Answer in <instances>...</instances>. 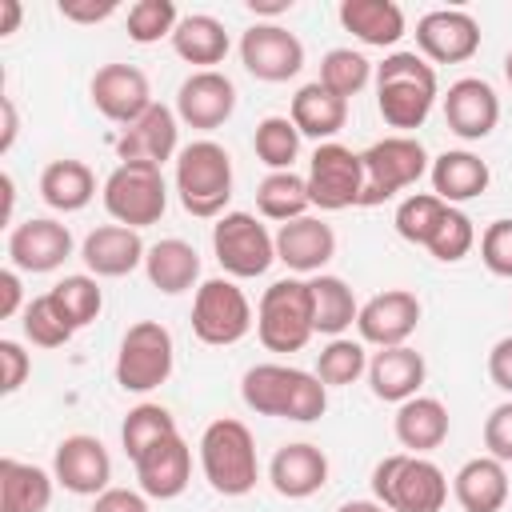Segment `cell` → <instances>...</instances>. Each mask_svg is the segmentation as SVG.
Masks as SVG:
<instances>
[{
  "label": "cell",
  "mask_w": 512,
  "mask_h": 512,
  "mask_svg": "<svg viewBox=\"0 0 512 512\" xmlns=\"http://www.w3.org/2000/svg\"><path fill=\"white\" fill-rule=\"evenodd\" d=\"M240 396L252 412L296 424H312L328 408V388L320 384V376L288 364H252L240 380Z\"/></svg>",
  "instance_id": "obj_1"
},
{
  "label": "cell",
  "mask_w": 512,
  "mask_h": 512,
  "mask_svg": "<svg viewBox=\"0 0 512 512\" xmlns=\"http://www.w3.org/2000/svg\"><path fill=\"white\" fill-rule=\"evenodd\" d=\"M436 104V68L416 52H392L376 64V108L388 128L408 136L428 120Z\"/></svg>",
  "instance_id": "obj_2"
},
{
  "label": "cell",
  "mask_w": 512,
  "mask_h": 512,
  "mask_svg": "<svg viewBox=\"0 0 512 512\" xmlns=\"http://www.w3.org/2000/svg\"><path fill=\"white\" fill-rule=\"evenodd\" d=\"M176 196L188 216L220 220L232 200V156L216 140H192L176 156Z\"/></svg>",
  "instance_id": "obj_3"
},
{
  "label": "cell",
  "mask_w": 512,
  "mask_h": 512,
  "mask_svg": "<svg viewBox=\"0 0 512 512\" xmlns=\"http://www.w3.org/2000/svg\"><path fill=\"white\" fill-rule=\"evenodd\" d=\"M200 468L204 480L220 492V496H244L256 488L260 464H256V440L248 432V424L220 416L204 428L200 436Z\"/></svg>",
  "instance_id": "obj_4"
},
{
  "label": "cell",
  "mask_w": 512,
  "mask_h": 512,
  "mask_svg": "<svg viewBox=\"0 0 512 512\" xmlns=\"http://www.w3.org/2000/svg\"><path fill=\"white\" fill-rule=\"evenodd\" d=\"M372 496L388 512H440L448 500V480L432 460L392 452L372 468Z\"/></svg>",
  "instance_id": "obj_5"
},
{
  "label": "cell",
  "mask_w": 512,
  "mask_h": 512,
  "mask_svg": "<svg viewBox=\"0 0 512 512\" xmlns=\"http://www.w3.org/2000/svg\"><path fill=\"white\" fill-rule=\"evenodd\" d=\"M256 336L268 352H300L316 336L308 280L288 276L264 288L260 308H256Z\"/></svg>",
  "instance_id": "obj_6"
},
{
  "label": "cell",
  "mask_w": 512,
  "mask_h": 512,
  "mask_svg": "<svg viewBox=\"0 0 512 512\" xmlns=\"http://www.w3.org/2000/svg\"><path fill=\"white\" fill-rule=\"evenodd\" d=\"M364 160V192H360V208H376L384 200H392L396 192L412 188L432 164L428 152L416 136H384L376 144H368L360 152Z\"/></svg>",
  "instance_id": "obj_7"
},
{
  "label": "cell",
  "mask_w": 512,
  "mask_h": 512,
  "mask_svg": "<svg viewBox=\"0 0 512 512\" xmlns=\"http://www.w3.org/2000/svg\"><path fill=\"white\" fill-rule=\"evenodd\" d=\"M104 208L124 228H148L168 208V184L156 164H116L104 180Z\"/></svg>",
  "instance_id": "obj_8"
},
{
  "label": "cell",
  "mask_w": 512,
  "mask_h": 512,
  "mask_svg": "<svg viewBox=\"0 0 512 512\" xmlns=\"http://www.w3.org/2000/svg\"><path fill=\"white\" fill-rule=\"evenodd\" d=\"M172 332L160 320H136L116 352V384L124 392H152L172 376Z\"/></svg>",
  "instance_id": "obj_9"
},
{
  "label": "cell",
  "mask_w": 512,
  "mask_h": 512,
  "mask_svg": "<svg viewBox=\"0 0 512 512\" xmlns=\"http://www.w3.org/2000/svg\"><path fill=\"white\" fill-rule=\"evenodd\" d=\"M212 252L232 280L264 276L276 260V236L252 212H224L212 224Z\"/></svg>",
  "instance_id": "obj_10"
},
{
  "label": "cell",
  "mask_w": 512,
  "mask_h": 512,
  "mask_svg": "<svg viewBox=\"0 0 512 512\" xmlns=\"http://www.w3.org/2000/svg\"><path fill=\"white\" fill-rule=\"evenodd\" d=\"M252 328V304L248 296L236 288V280H204L196 288V300H192V332L200 344H212V348H228L236 340H244Z\"/></svg>",
  "instance_id": "obj_11"
},
{
  "label": "cell",
  "mask_w": 512,
  "mask_h": 512,
  "mask_svg": "<svg viewBox=\"0 0 512 512\" xmlns=\"http://www.w3.org/2000/svg\"><path fill=\"white\" fill-rule=\"evenodd\" d=\"M304 180H308V196L316 208H324V212L356 208L360 192H364V160L348 144L328 140V144H316Z\"/></svg>",
  "instance_id": "obj_12"
},
{
  "label": "cell",
  "mask_w": 512,
  "mask_h": 512,
  "mask_svg": "<svg viewBox=\"0 0 512 512\" xmlns=\"http://www.w3.org/2000/svg\"><path fill=\"white\" fill-rule=\"evenodd\" d=\"M240 64L268 84L292 80L304 68V44L296 32L280 28V24H252L240 36Z\"/></svg>",
  "instance_id": "obj_13"
},
{
  "label": "cell",
  "mask_w": 512,
  "mask_h": 512,
  "mask_svg": "<svg viewBox=\"0 0 512 512\" xmlns=\"http://www.w3.org/2000/svg\"><path fill=\"white\" fill-rule=\"evenodd\" d=\"M52 476L72 496H100V492H108V480H112V456L96 436L76 432L56 444Z\"/></svg>",
  "instance_id": "obj_14"
},
{
  "label": "cell",
  "mask_w": 512,
  "mask_h": 512,
  "mask_svg": "<svg viewBox=\"0 0 512 512\" xmlns=\"http://www.w3.org/2000/svg\"><path fill=\"white\" fill-rule=\"evenodd\" d=\"M416 48L436 64H464L480 48V24L460 8H436L416 20Z\"/></svg>",
  "instance_id": "obj_15"
},
{
  "label": "cell",
  "mask_w": 512,
  "mask_h": 512,
  "mask_svg": "<svg viewBox=\"0 0 512 512\" xmlns=\"http://www.w3.org/2000/svg\"><path fill=\"white\" fill-rule=\"evenodd\" d=\"M72 256V232L52 216H32L8 232V260L16 272H56Z\"/></svg>",
  "instance_id": "obj_16"
},
{
  "label": "cell",
  "mask_w": 512,
  "mask_h": 512,
  "mask_svg": "<svg viewBox=\"0 0 512 512\" xmlns=\"http://www.w3.org/2000/svg\"><path fill=\"white\" fill-rule=\"evenodd\" d=\"M420 324V300L416 292L408 288H388V292H376L372 300L360 304V316H356V328H360V340L364 344H376V348H396L404 344Z\"/></svg>",
  "instance_id": "obj_17"
},
{
  "label": "cell",
  "mask_w": 512,
  "mask_h": 512,
  "mask_svg": "<svg viewBox=\"0 0 512 512\" xmlns=\"http://www.w3.org/2000/svg\"><path fill=\"white\" fill-rule=\"evenodd\" d=\"M92 104L100 116L116 120V124H132L140 120L156 100H152V88H148V76L136 68V64H104L96 68L92 76Z\"/></svg>",
  "instance_id": "obj_18"
},
{
  "label": "cell",
  "mask_w": 512,
  "mask_h": 512,
  "mask_svg": "<svg viewBox=\"0 0 512 512\" xmlns=\"http://www.w3.org/2000/svg\"><path fill=\"white\" fill-rule=\"evenodd\" d=\"M236 112V84L216 72V68H204V72H192L180 88H176V116L188 124V128H220L228 116Z\"/></svg>",
  "instance_id": "obj_19"
},
{
  "label": "cell",
  "mask_w": 512,
  "mask_h": 512,
  "mask_svg": "<svg viewBox=\"0 0 512 512\" xmlns=\"http://www.w3.org/2000/svg\"><path fill=\"white\" fill-rule=\"evenodd\" d=\"M500 120V96L492 92L488 80L480 76H464L456 84H448L444 92V124L460 136V140H484Z\"/></svg>",
  "instance_id": "obj_20"
},
{
  "label": "cell",
  "mask_w": 512,
  "mask_h": 512,
  "mask_svg": "<svg viewBox=\"0 0 512 512\" xmlns=\"http://www.w3.org/2000/svg\"><path fill=\"white\" fill-rule=\"evenodd\" d=\"M176 112L168 104H152L140 120H132L120 136H116V156L120 164H164L176 152Z\"/></svg>",
  "instance_id": "obj_21"
},
{
  "label": "cell",
  "mask_w": 512,
  "mask_h": 512,
  "mask_svg": "<svg viewBox=\"0 0 512 512\" xmlns=\"http://www.w3.org/2000/svg\"><path fill=\"white\" fill-rule=\"evenodd\" d=\"M132 464H136V480H140V492L144 496H152V500H176L188 488V476H192V448L176 432V436L152 444Z\"/></svg>",
  "instance_id": "obj_22"
},
{
  "label": "cell",
  "mask_w": 512,
  "mask_h": 512,
  "mask_svg": "<svg viewBox=\"0 0 512 512\" xmlns=\"http://www.w3.org/2000/svg\"><path fill=\"white\" fill-rule=\"evenodd\" d=\"M144 256H148V248H144L140 232L124 228V224H100L80 244V260L88 264V272L108 276V280L128 276L136 264H144Z\"/></svg>",
  "instance_id": "obj_23"
},
{
  "label": "cell",
  "mask_w": 512,
  "mask_h": 512,
  "mask_svg": "<svg viewBox=\"0 0 512 512\" xmlns=\"http://www.w3.org/2000/svg\"><path fill=\"white\" fill-rule=\"evenodd\" d=\"M336 256V232L320 216H300L280 224L276 232V260L288 264L292 272H316Z\"/></svg>",
  "instance_id": "obj_24"
},
{
  "label": "cell",
  "mask_w": 512,
  "mask_h": 512,
  "mask_svg": "<svg viewBox=\"0 0 512 512\" xmlns=\"http://www.w3.org/2000/svg\"><path fill=\"white\" fill-rule=\"evenodd\" d=\"M424 376H428L424 356H420L416 348H408V344L380 348V352H372V360H368L372 396H376V400H388V404H404V400L420 396Z\"/></svg>",
  "instance_id": "obj_25"
},
{
  "label": "cell",
  "mask_w": 512,
  "mask_h": 512,
  "mask_svg": "<svg viewBox=\"0 0 512 512\" xmlns=\"http://www.w3.org/2000/svg\"><path fill=\"white\" fill-rule=\"evenodd\" d=\"M268 480H272V488L280 496L304 500V496H312V492L324 488V480H328V456L316 444H308V440L284 444V448H276V456L268 464Z\"/></svg>",
  "instance_id": "obj_26"
},
{
  "label": "cell",
  "mask_w": 512,
  "mask_h": 512,
  "mask_svg": "<svg viewBox=\"0 0 512 512\" xmlns=\"http://www.w3.org/2000/svg\"><path fill=\"white\" fill-rule=\"evenodd\" d=\"M452 496L464 512H500L508 504V472L496 456H476L452 476Z\"/></svg>",
  "instance_id": "obj_27"
},
{
  "label": "cell",
  "mask_w": 512,
  "mask_h": 512,
  "mask_svg": "<svg viewBox=\"0 0 512 512\" xmlns=\"http://www.w3.org/2000/svg\"><path fill=\"white\" fill-rule=\"evenodd\" d=\"M428 176H432V192H436L444 204L476 200V196L488 188V180H492L488 164H484L476 152H464V148L440 152V156L432 160Z\"/></svg>",
  "instance_id": "obj_28"
},
{
  "label": "cell",
  "mask_w": 512,
  "mask_h": 512,
  "mask_svg": "<svg viewBox=\"0 0 512 512\" xmlns=\"http://www.w3.org/2000/svg\"><path fill=\"white\" fill-rule=\"evenodd\" d=\"M392 428L400 448H408L412 456H424L448 440V408L436 396H412L396 408Z\"/></svg>",
  "instance_id": "obj_29"
},
{
  "label": "cell",
  "mask_w": 512,
  "mask_h": 512,
  "mask_svg": "<svg viewBox=\"0 0 512 512\" xmlns=\"http://www.w3.org/2000/svg\"><path fill=\"white\" fill-rule=\"evenodd\" d=\"M340 24L368 48H392L404 36V8L392 0H340Z\"/></svg>",
  "instance_id": "obj_30"
},
{
  "label": "cell",
  "mask_w": 512,
  "mask_h": 512,
  "mask_svg": "<svg viewBox=\"0 0 512 512\" xmlns=\"http://www.w3.org/2000/svg\"><path fill=\"white\" fill-rule=\"evenodd\" d=\"M348 120V100L328 92L320 80L304 84L296 96H292V124L300 136H312L320 144H328Z\"/></svg>",
  "instance_id": "obj_31"
},
{
  "label": "cell",
  "mask_w": 512,
  "mask_h": 512,
  "mask_svg": "<svg viewBox=\"0 0 512 512\" xmlns=\"http://www.w3.org/2000/svg\"><path fill=\"white\" fill-rule=\"evenodd\" d=\"M144 272H148L152 288H160L164 296H180L200 280V256H196V248L188 240L168 236V240H156L148 248Z\"/></svg>",
  "instance_id": "obj_32"
},
{
  "label": "cell",
  "mask_w": 512,
  "mask_h": 512,
  "mask_svg": "<svg viewBox=\"0 0 512 512\" xmlns=\"http://www.w3.org/2000/svg\"><path fill=\"white\" fill-rule=\"evenodd\" d=\"M52 480L44 468L16 456L0 460V512H44L52 504Z\"/></svg>",
  "instance_id": "obj_33"
},
{
  "label": "cell",
  "mask_w": 512,
  "mask_h": 512,
  "mask_svg": "<svg viewBox=\"0 0 512 512\" xmlns=\"http://www.w3.org/2000/svg\"><path fill=\"white\" fill-rule=\"evenodd\" d=\"M96 196V176L84 160H52L40 172V200L56 212H80Z\"/></svg>",
  "instance_id": "obj_34"
},
{
  "label": "cell",
  "mask_w": 512,
  "mask_h": 512,
  "mask_svg": "<svg viewBox=\"0 0 512 512\" xmlns=\"http://www.w3.org/2000/svg\"><path fill=\"white\" fill-rule=\"evenodd\" d=\"M172 48H176L180 60L200 64V72H204V68H212V64H220V60L228 56V32H224V24H220L216 16L192 12V16H184V20L176 24Z\"/></svg>",
  "instance_id": "obj_35"
},
{
  "label": "cell",
  "mask_w": 512,
  "mask_h": 512,
  "mask_svg": "<svg viewBox=\"0 0 512 512\" xmlns=\"http://www.w3.org/2000/svg\"><path fill=\"white\" fill-rule=\"evenodd\" d=\"M308 288H312V320H316V332H324V336L336 340L344 328L356 324L360 304H356L352 288H348L340 276L320 272V276L308 280Z\"/></svg>",
  "instance_id": "obj_36"
},
{
  "label": "cell",
  "mask_w": 512,
  "mask_h": 512,
  "mask_svg": "<svg viewBox=\"0 0 512 512\" xmlns=\"http://www.w3.org/2000/svg\"><path fill=\"white\" fill-rule=\"evenodd\" d=\"M308 204H312L308 180L296 176V172H268V176L260 180V188H256V208H260V216L280 220V224L300 220V216L308 212Z\"/></svg>",
  "instance_id": "obj_37"
},
{
  "label": "cell",
  "mask_w": 512,
  "mask_h": 512,
  "mask_svg": "<svg viewBox=\"0 0 512 512\" xmlns=\"http://www.w3.org/2000/svg\"><path fill=\"white\" fill-rule=\"evenodd\" d=\"M168 436H176V420H172V412L164 404H152V400L136 404L124 416V428H120V444H124L128 460H140L152 444H160Z\"/></svg>",
  "instance_id": "obj_38"
},
{
  "label": "cell",
  "mask_w": 512,
  "mask_h": 512,
  "mask_svg": "<svg viewBox=\"0 0 512 512\" xmlns=\"http://www.w3.org/2000/svg\"><path fill=\"white\" fill-rule=\"evenodd\" d=\"M48 296H52L56 312H60V316H64L72 328L92 324V320L100 316V308H104V292H100L96 276H84V272L56 280V284L48 288Z\"/></svg>",
  "instance_id": "obj_39"
},
{
  "label": "cell",
  "mask_w": 512,
  "mask_h": 512,
  "mask_svg": "<svg viewBox=\"0 0 512 512\" xmlns=\"http://www.w3.org/2000/svg\"><path fill=\"white\" fill-rule=\"evenodd\" d=\"M448 208H452V204H444L436 192H412V196L400 200L392 224H396V232H400L408 244L428 248V240H432V232L440 228V220L448 216Z\"/></svg>",
  "instance_id": "obj_40"
},
{
  "label": "cell",
  "mask_w": 512,
  "mask_h": 512,
  "mask_svg": "<svg viewBox=\"0 0 512 512\" xmlns=\"http://www.w3.org/2000/svg\"><path fill=\"white\" fill-rule=\"evenodd\" d=\"M252 148H256V156H260L272 172H292V160H296V152H300V132H296L292 116H264V120L256 124Z\"/></svg>",
  "instance_id": "obj_41"
},
{
  "label": "cell",
  "mask_w": 512,
  "mask_h": 512,
  "mask_svg": "<svg viewBox=\"0 0 512 512\" xmlns=\"http://www.w3.org/2000/svg\"><path fill=\"white\" fill-rule=\"evenodd\" d=\"M368 372V352L360 340H328V348H320L316 356V376L324 388H344V384H356L360 376Z\"/></svg>",
  "instance_id": "obj_42"
},
{
  "label": "cell",
  "mask_w": 512,
  "mask_h": 512,
  "mask_svg": "<svg viewBox=\"0 0 512 512\" xmlns=\"http://www.w3.org/2000/svg\"><path fill=\"white\" fill-rule=\"evenodd\" d=\"M372 80V64L360 56V52H352V48H332L324 60H320V84L328 88V92H336V96H356L364 84Z\"/></svg>",
  "instance_id": "obj_43"
},
{
  "label": "cell",
  "mask_w": 512,
  "mask_h": 512,
  "mask_svg": "<svg viewBox=\"0 0 512 512\" xmlns=\"http://www.w3.org/2000/svg\"><path fill=\"white\" fill-rule=\"evenodd\" d=\"M20 324H24V336H28L32 344H40V348H60V344H68L72 332H76V328L56 312V304H52L48 292L24 304V320H20Z\"/></svg>",
  "instance_id": "obj_44"
},
{
  "label": "cell",
  "mask_w": 512,
  "mask_h": 512,
  "mask_svg": "<svg viewBox=\"0 0 512 512\" xmlns=\"http://www.w3.org/2000/svg\"><path fill=\"white\" fill-rule=\"evenodd\" d=\"M180 24L172 0H136L128 8V36L136 44H156L160 36H172Z\"/></svg>",
  "instance_id": "obj_45"
},
{
  "label": "cell",
  "mask_w": 512,
  "mask_h": 512,
  "mask_svg": "<svg viewBox=\"0 0 512 512\" xmlns=\"http://www.w3.org/2000/svg\"><path fill=\"white\" fill-rule=\"evenodd\" d=\"M472 244H476L472 220H468L460 208H448V216L440 220V228H436L432 240H428V252H432L436 260H444V264H456V260H464V256L472 252Z\"/></svg>",
  "instance_id": "obj_46"
},
{
  "label": "cell",
  "mask_w": 512,
  "mask_h": 512,
  "mask_svg": "<svg viewBox=\"0 0 512 512\" xmlns=\"http://www.w3.org/2000/svg\"><path fill=\"white\" fill-rule=\"evenodd\" d=\"M480 260L492 276H508L512 280V216L492 220L480 236Z\"/></svg>",
  "instance_id": "obj_47"
},
{
  "label": "cell",
  "mask_w": 512,
  "mask_h": 512,
  "mask_svg": "<svg viewBox=\"0 0 512 512\" xmlns=\"http://www.w3.org/2000/svg\"><path fill=\"white\" fill-rule=\"evenodd\" d=\"M484 448L500 464H512V400H504V404H496L488 412V420H484Z\"/></svg>",
  "instance_id": "obj_48"
},
{
  "label": "cell",
  "mask_w": 512,
  "mask_h": 512,
  "mask_svg": "<svg viewBox=\"0 0 512 512\" xmlns=\"http://www.w3.org/2000/svg\"><path fill=\"white\" fill-rule=\"evenodd\" d=\"M0 364H4V380H0V392H4V396L20 392V384H24V380H28V372H32V360H28V352H24L16 340H0Z\"/></svg>",
  "instance_id": "obj_49"
},
{
  "label": "cell",
  "mask_w": 512,
  "mask_h": 512,
  "mask_svg": "<svg viewBox=\"0 0 512 512\" xmlns=\"http://www.w3.org/2000/svg\"><path fill=\"white\" fill-rule=\"evenodd\" d=\"M120 4L116 0H60V16L76 20V24H100L108 16H116Z\"/></svg>",
  "instance_id": "obj_50"
},
{
  "label": "cell",
  "mask_w": 512,
  "mask_h": 512,
  "mask_svg": "<svg viewBox=\"0 0 512 512\" xmlns=\"http://www.w3.org/2000/svg\"><path fill=\"white\" fill-rule=\"evenodd\" d=\"M92 512H148V500L132 488H108L92 500Z\"/></svg>",
  "instance_id": "obj_51"
},
{
  "label": "cell",
  "mask_w": 512,
  "mask_h": 512,
  "mask_svg": "<svg viewBox=\"0 0 512 512\" xmlns=\"http://www.w3.org/2000/svg\"><path fill=\"white\" fill-rule=\"evenodd\" d=\"M488 376H492V384L500 392L512 396V336H504V340L492 344V352H488Z\"/></svg>",
  "instance_id": "obj_52"
},
{
  "label": "cell",
  "mask_w": 512,
  "mask_h": 512,
  "mask_svg": "<svg viewBox=\"0 0 512 512\" xmlns=\"http://www.w3.org/2000/svg\"><path fill=\"white\" fill-rule=\"evenodd\" d=\"M16 312H20V276H16V268H4L0 272V316L8 320Z\"/></svg>",
  "instance_id": "obj_53"
},
{
  "label": "cell",
  "mask_w": 512,
  "mask_h": 512,
  "mask_svg": "<svg viewBox=\"0 0 512 512\" xmlns=\"http://www.w3.org/2000/svg\"><path fill=\"white\" fill-rule=\"evenodd\" d=\"M0 108H4V136H0V152H8L12 144H16V132H20V120H16V104L4 96L0 100Z\"/></svg>",
  "instance_id": "obj_54"
},
{
  "label": "cell",
  "mask_w": 512,
  "mask_h": 512,
  "mask_svg": "<svg viewBox=\"0 0 512 512\" xmlns=\"http://www.w3.org/2000/svg\"><path fill=\"white\" fill-rule=\"evenodd\" d=\"M20 24V0H0V36H12Z\"/></svg>",
  "instance_id": "obj_55"
},
{
  "label": "cell",
  "mask_w": 512,
  "mask_h": 512,
  "mask_svg": "<svg viewBox=\"0 0 512 512\" xmlns=\"http://www.w3.org/2000/svg\"><path fill=\"white\" fill-rule=\"evenodd\" d=\"M288 8H292V0H248V12H256V16H280Z\"/></svg>",
  "instance_id": "obj_56"
},
{
  "label": "cell",
  "mask_w": 512,
  "mask_h": 512,
  "mask_svg": "<svg viewBox=\"0 0 512 512\" xmlns=\"http://www.w3.org/2000/svg\"><path fill=\"white\" fill-rule=\"evenodd\" d=\"M336 512H388L380 500H348V504H340Z\"/></svg>",
  "instance_id": "obj_57"
},
{
  "label": "cell",
  "mask_w": 512,
  "mask_h": 512,
  "mask_svg": "<svg viewBox=\"0 0 512 512\" xmlns=\"http://www.w3.org/2000/svg\"><path fill=\"white\" fill-rule=\"evenodd\" d=\"M0 188H4V220H12V204H16V184H12V176H8V172L0 176Z\"/></svg>",
  "instance_id": "obj_58"
},
{
  "label": "cell",
  "mask_w": 512,
  "mask_h": 512,
  "mask_svg": "<svg viewBox=\"0 0 512 512\" xmlns=\"http://www.w3.org/2000/svg\"><path fill=\"white\" fill-rule=\"evenodd\" d=\"M504 76H508V84H512V48H508V56H504Z\"/></svg>",
  "instance_id": "obj_59"
}]
</instances>
